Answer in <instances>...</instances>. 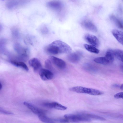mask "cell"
Here are the masks:
<instances>
[{
    "mask_svg": "<svg viewBox=\"0 0 123 123\" xmlns=\"http://www.w3.org/2000/svg\"><path fill=\"white\" fill-rule=\"evenodd\" d=\"M29 64L35 72L39 71L42 68V65L40 61L37 58H34L29 61Z\"/></svg>",
    "mask_w": 123,
    "mask_h": 123,
    "instance_id": "ba28073f",
    "label": "cell"
},
{
    "mask_svg": "<svg viewBox=\"0 0 123 123\" xmlns=\"http://www.w3.org/2000/svg\"><path fill=\"white\" fill-rule=\"evenodd\" d=\"M52 43L56 47L59 54H69L71 52L72 50L70 47L63 42L57 40Z\"/></svg>",
    "mask_w": 123,
    "mask_h": 123,
    "instance_id": "7a4b0ae2",
    "label": "cell"
},
{
    "mask_svg": "<svg viewBox=\"0 0 123 123\" xmlns=\"http://www.w3.org/2000/svg\"><path fill=\"white\" fill-rule=\"evenodd\" d=\"M114 56L123 62V50L119 49L113 50Z\"/></svg>",
    "mask_w": 123,
    "mask_h": 123,
    "instance_id": "ac0fdd59",
    "label": "cell"
},
{
    "mask_svg": "<svg viewBox=\"0 0 123 123\" xmlns=\"http://www.w3.org/2000/svg\"><path fill=\"white\" fill-rule=\"evenodd\" d=\"M49 58L52 63L58 68L63 69L66 68V63L62 60L53 56H49Z\"/></svg>",
    "mask_w": 123,
    "mask_h": 123,
    "instance_id": "277c9868",
    "label": "cell"
},
{
    "mask_svg": "<svg viewBox=\"0 0 123 123\" xmlns=\"http://www.w3.org/2000/svg\"><path fill=\"white\" fill-rule=\"evenodd\" d=\"M121 98L123 99V92H121Z\"/></svg>",
    "mask_w": 123,
    "mask_h": 123,
    "instance_id": "484cf974",
    "label": "cell"
},
{
    "mask_svg": "<svg viewBox=\"0 0 123 123\" xmlns=\"http://www.w3.org/2000/svg\"></svg>",
    "mask_w": 123,
    "mask_h": 123,
    "instance_id": "f546056e",
    "label": "cell"
},
{
    "mask_svg": "<svg viewBox=\"0 0 123 123\" xmlns=\"http://www.w3.org/2000/svg\"><path fill=\"white\" fill-rule=\"evenodd\" d=\"M64 117L68 121L73 122H90L91 119L85 116L81 113L77 114H67L64 115Z\"/></svg>",
    "mask_w": 123,
    "mask_h": 123,
    "instance_id": "3957f363",
    "label": "cell"
},
{
    "mask_svg": "<svg viewBox=\"0 0 123 123\" xmlns=\"http://www.w3.org/2000/svg\"><path fill=\"white\" fill-rule=\"evenodd\" d=\"M82 56L81 52L79 51H77L69 54L67 56V59L70 62L75 63L80 61Z\"/></svg>",
    "mask_w": 123,
    "mask_h": 123,
    "instance_id": "52a82bcc",
    "label": "cell"
},
{
    "mask_svg": "<svg viewBox=\"0 0 123 123\" xmlns=\"http://www.w3.org/2000/svg\"><path fill=\"white\" fill-rule=\"evenodd\" d=\"M52 63L51 61L49 59L46 60L45 62V67L49 69L52 68Z\"/></svg>",
    "mask_w": 123,
    "mask_h": 123,
    "instance_id": "44dd1931",
    "label": "cell"
},
{
    "mask_svg": "<svg viewBox=\"0 0 123 123\" xmlns=\"http://www.w3.org/2000/svg\"><path fill=\"white\" fill-rule=\"evenodd\" d=\"M113 86H114V87H119V86L118 85L115 84H114L113 85Z\"/></svg>",
    "mask_w": 123,
    "mask_h": 123,
    "instance_id": "cb8c5ba5",
    "label": "cell"
},
{
    "mask_svg": "<svg viewBox=\"0 0 123 123\" xmlns=\"http://www.w3.org/2000/svg\"><path fill=\"white\" fill-rule=\"evenodd\" d=\"M82 25L84 28L91 31L95 32L97 31L96 26L90 21H84L82 22Z\"/></svg>",
    "mask_w": 123,
    "mask_h": 123,
    "instance_id": "7c38bea8",
    "label": "cell"
},
{
    "mask_svg": "<svg viewBox=\"0 0 123 123\" xmlns=\"http://www.w3.org/2000/svg\"><path fill=\"white\" fill-rule=\"evenodd\" d=\"M43 105L48 108L62 111L66 110L67 109V107L56 102L45 103L43 104Z\"/></svg>",
    "mask_w": 123,
    "mask_h": 123,
    "instance_id": "9c48e42d",
    "label": "cell"
},
{
    "mask_svg": "<svg viewBox=\"0 0 123 123\" xmlns=\"http://www.w3.org/2000/svg\"><path fill=\"white\" fill-rule=\"evenodd\" d=\"M84 46L86 50L91 52L95 54H98L99 52V50L93 46L85 44H84Z\"/></svg>",
    "mask_w": 123,
    "mask_h": 123,
    "instance_id": "d6986e66",
    "label": "cell"
},
{
    "mask_svg": "<svg viewBox=\"0 0 123 123\" xmlns=\"http://www.w3.org/2000/svg\"><path fill=\"white\" fill-rule=\"evenodd\" d=\"M47 6L50 8L55 10H59L62 8L63 5L60 1L54 0L48 2L47 3Z\"/></svg>",
    "mask_w": 123,
    "mask_h": 123,
    "instance_id": "30bf717a",
    "label": "cell"
},
{
    "mask_svg": "<svg viewBox=\"0 0 123 123\" xmlns=\"http://www.w3.org/2000/svg\"><path fill=\"white\" fill-rule=\"evenodd\" d=\"M84 39L88 43L96 47L99 45V41L95 36L90 34H86L84 36Z\"/></svg>",
    "mask_w": 123,
    "mask_h": 123,
    "instance_id": "5b68a950",
    "label": "cell"
},
{
    "mask_svg": "<svg viewBox=\"0 0 123 123\" xmlns=\"http://www.w3.org/2000/svg\"><path fill=\"white\" fill-rule=\"evenodd\" d=\"M10 63L14 66L22 68L26 71L29 70V69L27 65L22 61L11 60Z\"/></svg>",
    "mask_w": 123,
    "mask_h": 123,
    "instance_id": "5bb4252c",
    "label": "cell"
},
{
    "mask_svg": "<svg viewBox=\"0 0 123 123\" xmlns=\"http://www.w3.org/2000/svg\"><path fill=\"white\" fill-rule=\"evenodd\" d=\"M0 113L4 114L12 115L13 114L12 113L5 110L1 108L0 109Z\"/></svg>",
    "mask_w": 123,
    "mask_h": 123,
    "instance_id": "7402d4cb",
    "label": "cell"
},
{
    "mask_svg": "<svg viewBox=\"0 0 123 123\" xmlns=\"http://www.w3.org/2000/svg\"><path fill=\"white\" fill-rule=\"evenodd\" d=\"M112 33L117 40L123 45V32L117 29L113 30Z\"/></svg>",
    "mask_w": 123,
    "mask_h": 123,
    "instance_id": "4fadbf2b",
    "label": "cell"
},
{
    "mask_svg": "<svg viewBox=\"0 0 123 123\" xmlns=\"http://www.w3.org/2000/svg\"></svg>",
    "mask_w": 123,
    "mask_h": 123,
    "instance_id": "4dcf8cb0",
    "label": "cell"
},
{
    "mask_svg": "<svg viewBox=\"0 0 123 123\" xmlns=\"http://www.w3.org/2000/svg\"><path fill=\"white\" fill-rule=\"evenodd\" d=\"M120 67L121 70L123 72V65H121L120 66Z\"/></svg>",
    "mask_w": 123,
    "mask_h": 123,
    "instance_id": "603a6c76",
    "label": "cell"
},
{
    "mask_svg": "<svg viewBox=\"0 0 123 123\" xmlns=\"http://www.w3.org/2000/svg\"><path fill=\"white\" fill-rule=\"evenodd\" d=\"M0 90H1L2 88V86L1 83H0Z\"/></svg>",
    "mask_w": 123,
    "mask_h": 123,
    "instance_id": "4316f807",
    "label": "cell"
},
{
    "mask_svg": "<svg viewBox=\"0 0 123 123\" xmlns=\"http://www.w3.org/2000/svg\"><path fill=\"white\" fill-rule=\"evenodd\" d=\"M69 90L78 93H85L94 96L100 95L103 93L102 92L97 89L81 86L72 87L69 88Z\"/></svg>",
    "mask_w": 123,
    "mask_h": 123,
    "instance_id": "6da1fadb",
    "label": "cell"
},
{
    "mask_svg": "<svg viewBox=\"0 0 123 123\" xmlns=\"http://www.w3.org/2000/svg\"><path fill=\"white\" fill-rule=\"evenodd\" d=\"M39 119L41 121L45 123H54L56 122L55 119H52L49 118L44 114H42L38 115Z\"/></svg>",
    "mask_w": 123,
    "mask_h": 123,
    "instance_id": "2e32d148",
    "label": "cell"
},
{
    "mask_svg": "<svg viewBox=\"0 0 123 123\" xmlns=\"http://www.w3.org/2000/svg\"></svg>",
    "mask_w": 123,
    "mask_h": 123,
    "instance_id": "f1b7e54d",
    "label": "cell"
},
{
    "mask_svg": "<svg viewBox=\"0 0 123 123\" xmlns=\"http://www.w3.org/2000/svg\"><path fill=\"white\" fill-rule=\"evenodd\" d=\"M23 104L35 114L38 115L40 114H44L43 111L31 103L24 102L23 103Z\"/></svg>",
    "mask_w": 123,
    "mask_h": 123,
    "instance_id": "8fae6325",
    "label": "cell"
},
{
    "mask_svg": "<svg viewBox=\"0 0 123 123\" xmlns=\"http://www.w3.org/2000/svg\"><path fill=\"white\" fill-rule=\"evenodd\" d=\"M120 88L121 89L123 90V84H122L120 86Z\"/></svg>",
    "mask_w": 123,
    "mask_h": 123,
    "instance_id": "d4e9b609",
    "label": "cell"
},
{
    "mask_svg": "<svg viewBox=\"0 0 123 123\" xmlns=\"http://www.w3.org/2000/svg\"><path fill=\"white\" fill-rule=\"evenodd\" d=\"M122 22V27H123L122 28H123V22Z\"/></svg>",
    "mask_w": 123,
    "mask_h": 123,
    "instance_id": "83f0119b",
    "label": "cell"
},
{
    "mask_svg": "<svg viewBox=\"0 0 123 123\" xmlns=\"http://www.w3.org/2000/svg\"><path fill=\"white\" fill-rule=\"evenodd\" d=\"M94 61L98 63L105 65H108L111 63L105 56L96 58L94 59Z\"/></svg>",
    "mask_w": 123,
    "mask_h": 123,
    "instance_id": "9a60e30c",
    "label": "cell"
},
{
    "mask_svg": "<svg viewBox=\"0 0 123 123\" xmlns=\"http://www.w3.org/2000/svg\"><path fill=\"white\" fill-rule=\"evenodd\" d=\"M39 74L41 78L44 81L51 80L54 77L53 73L47 69L42 68L39 71Z\"/></svg>",
    "mask_w": 123,
    "mask_h": 123,
    "instance_id": "8992f818",
    "label": "cell"
},
{
    "mask_svg": "<svg viewBox=\"0 0 123 123\" xmlns=\"http://www.w3.org/2000/svg\"><path fill=\"white\" fill-rule=\"evenodd\" d=\"M110 20L118 28H122V22L115 16L111 15L110 17Z\"/></svg>",
    "mask_w": 123,
    "mask_h": 123,
    "instance_id": "ffe728a7",
    "label": "cell"
},
{
    "mask_svg": "<svg viewBox=\"0 0 123 123\" xmlns=\"http://www.w3.org/2000/svg\"><path fill=\"white\" fill-rule=\"evenodd\" d=\"M81 113L85 116L91 119H92L102 121H104L106 120L104 117L95 114L85 113Z\"/></svg>",
    "mask_w": 123,
    "mask_h": 123,
    "instance_id": "e0dca14e",
    "label": "cell"
}]
</instances>
